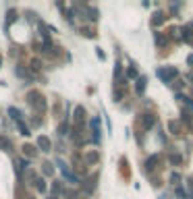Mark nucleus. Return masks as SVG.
<instances>
[{
	"mask_svg": "<svg viewBox=\"0 0 193 199\" xmlns=\"http://www.w3.org/2000/svg\"><path fill=\"white\" fill-rule=\"evenodd\" d=\"M37 143H40V147H44V149H48V147H50V141L46 137H40V139H37Z\"/></svg>",
	"mask_w": 193,
	"mask_h": 199,
	"instance_id": "obj_1",
	"label": "nucleus"
},
{
	"mask_svg": "<svg viewBox=\"0 0 193 199\" xmlns=\"http://www.w3.org/2000/svg\"><path fill=\"white\" fill-rule=\"evenodd\" d=\"M143 85H145V79L141 77V79H139V83H137V91H141V89H143Z\"/></svg>",
	"mask_w": 193,
	"mask_h": 199,
	"instance_id": "obj_2",
	"label": "nucleus"
}]
</instances>
